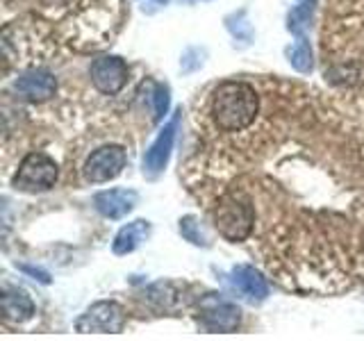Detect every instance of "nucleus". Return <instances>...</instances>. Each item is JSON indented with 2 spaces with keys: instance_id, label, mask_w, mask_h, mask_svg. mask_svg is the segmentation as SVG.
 I'll list each match as a JSON object with an SVG mask.
<instances>
[{
  "instance_id": "f257e3e1",
  "label": "nucleus",
  "mask_w": 364,
  "mask_h": 341,
  "mask_svg": "<svg viewBox=\"0 0 364 341\" xmlns=\"http://www.w3.org/2000/svg\"><path fill=\"white\" fill-rule=\"evenodd\" d=\"M259 112L257 91L248 82H223L214 89L212 96V119L223 132H242L255 121Z\"/></svg>"
},
{
  "instance_id": "f03ea898",
  "label": "nucleus",
  "mask_w": 364,
  "mask_h": 341,
  "mask_svg": "<svg viewBox=\"0 0 364 341\" xmlns=\"http://www.w3.org/2000/svg\"><path fill=\"white\" fill-rule=\"evenodd\" d=\"M57 170L55 159L43 155V153H30L18 166V173L14 178V189L26 191V193H37V191H48L55 187Z\"/></svg>"
},
{
  "instance_id": "7ed1b4c3",
  "label": "nucleus",
  "mask_w": 364,
  "mask_h": 341,
  "mask_svg": "<svg viewBox=\"0 0 364 341\" xmlns=\"http://www.w3.org/2000/svg\"><path fill=\"white\" fill-rule=\"evenodd\" d=\"M214 223L216 230L228 242H244V239L253 230L255 223V212L248 202H242L237 198L223 200L214 212Z\"/></svg>"
},
{
  "instance_id": "20e7f679",
  "label": "nucleus",
  "mask_w": 364,
  "mask_h": 341,
  "mask_svg": "<svg viewBox=\"0 0 364 341\" xmlns=\"http://www.w3.org/2000/svg\"><path fill=\"white\" fill-rule=\"evenodd\" d=\"M125 325V312L119 303L102 301L91 305L89 310L75 321V330L82 335H119Z\"/></svg>"
},
{
  "instance_id": "39448f33",
  "label": "nucleus",
  "mask_w": 364,
  "mask_h": 341,
  "mask_svg": "<svg viewBox=\"0 0 364 341\" xmlns=\"http://www.w3.org/2000/svg\"><path fill=\"white\" fill-rule=\"evenodd\" d=\"M128 157L121 146H102L96 153H91L85 164V178L89 182H109L117 178Z\"/></svg>"
},
{
  "instance_id": "423d86ee",
  "label": "nucleus",
  "mask_w": 364,
  "mask_h": 341,
  "mask_svg": "<svg viewBox=\"0 0 364 341\" xmlns=\"http://www.w3.org/2000/svg\"><path fill=\"white\" fill-rule=\"evenodd\" d=\"M89 75L100 94L114 96L128 82V64L121 57H100V60L91 64Z\"/></svg>"
},
{
  "instance_id": "0eeeda50",
  "label": "nucleus",
  "mask_w": 364,
  "mask_h": 341,
  "mask_svg": "<svg viewBox=\"0 0 364 341\" xmlns=\"http://www.w3.org/2000/svg\"><path fill=\"white\" fill-rule=\"evenodd\" d=\"M200 323L210 332H235L239 328V310L221 298H205L200 303Z\"/></svg>"
},
{
  "instance_id": "6e6552de",
  "label": "nucleus",
  "mask_w": 364,
  "mask_h": 341,
  "mask_svg": "<svg viewBox=\"0 0 364 341\" xmlns=\"http://www.w3.org/2000/svg\"><path fill=\"white\" fill-rule=\"evenodd\" d=\"M14 89L21 98L41 102V100H48L55 96L57 82H55V75L43 71V68H30V71H26L16 80Z\"/></svg>"
},
{
  "instance_id": "1a4fd4ad",
  "label": "nucleus",
  "mask_w": 364,
  "mask_h": 341,
  "mask_svg": "<svg viewBox=\"0 0 364 341\" xmlns=\"http://www.w3.org/2000/svg\"><path fill=\"white\" fill-rule=\"evenodd\" d=\"M180 109L173 114V119L166 125V128L159 132V136L153 141V146L148 148V153L144 157V168L148 173H159L164 170L168 157H171V148H173V139H176V130H178V123H180Z\"/></svg>"
},
{
  "instance_id": "9d476101",
  "label": "nucleus",
  "mask_w": 364,
  "mask_h": 341,
  "mask_svg": "<svg viewBox=\"0 0 364 341\" xmlns=\"http://www.w3.org/2000/svg\"><path fill=\"white\" fill-rule=\"evenodd\" d=\"M96 210L105 216V219H121L136 205V193L128 189H112V191H102L94 198Z\"/></svg>"
},
{
  "instance_id": "9b49d317",
  "label": "nucleus",
  "mask_w": 364,
  "mask_h": 341,
  "mask_svg": "<svg viewBox=\"0 0 364 341\" xmlns=\"http://www.w3.org/2000/svg\"><path fill=\"white\" fill-rule=\"evenodd\" d=\"M232 284L237 287V291L248 298L250 303H259L269 296V284L262 278V273L255 271L253 266H235L232 271Z\"/></svg>"
},
{
  "instance_id": "f8f14e48",
  "label": "nucleus",
  "mask_w": 364,
  "mask_h": 341,
  "mask_svg": "<svg viewBox=\"0 0 364 341\" xmlns=\"http://www.w3.org/2000/svg\"><path fill=\"white\" fill-rule=\"evenodd\" d=\"M0 303H3V316L5 321L9 323H23L28 321V318L34 314V303L32 298L21 289H5L3 291V298H0Z\"/></svg>"
},
{
  "instance_id": "ddd939ff",
  "label": "nucleus",
  "mask_w": 364,
  "mask_h": 341,
  "mask_svg": "<svg viewBox=\"0 0 364 341\" xmlns=\"http://www.w3.org/2000/svg\"><path fill=\"white\" fill-rule=\"evenodd\" d=\"M151 232V225L148 221H134V223H128L125 227H121L119 234L114 237V253L117 255H128L132 250L139 246L144 239Z\"/></svg>"
},
{
  "instance_id": "4468645a",
  "label": "nucleus",
  "mask_w": 364,
  "mask_h": 341,
  "mask_svg": "<svg viewBox=\"0 0 364 341\" xmlns=\"http://www.w3.org/2000/svg\"><path fill=\"white\" fill-rule=\"evenodd\" d=\"M312 11H314V0H301V3L296 5L291 9V14H289V23H287L289 32L299 34V37H301V34L307 30V26H310Z\"/></svg>"
},
{
  "instance_id": "2eb2a0df",
  "label": "nucleus",
  "mask_w": 364,
  "mask_h": 341,
  "mask_svg": "<svg viewBox=\"0 0 364 341\" xmlns=\"http://www.w3.org/2000/svg\"><path fill=\"white\" fill-rule=\"evenodd\" d=\"M289 62L299 73H310L312 71V50H310V43H307L303 37L291 45Z\"/></svg>"
},
{
  "instance_id": "dca6fc26",
  "label": "nucleus",
  "mask_w": 364,
  "mask_h": 341,
  "mask_svg": "<svg viewBox=\"0 0 364 341\" xmlns=\"http://www.w3.org/2000/svg\"><path fill=\"white\" fill-rule=\"evenodd\" d=\"M180 232H182V237L187 239V242L196 244V246L208 244V242H205L203 232H198V225H196V219H193V216H187V219L180 221Z\"/></svg>"
},
{
  "instance_id": "f3484780",
  "label": "nucleus",
  "mask_w": 364,
  "mask_h": 341,
  "mask_svg": "<svg viewBox=\"0 0 364 341\" xmlns=\"http://www.w3.org/2000/svg\"><path fill=\"white\" fill-rule=\"evenodd\" d=\"M168 102H171V96H168V89L164 85H155V94H153V107H155V121H162L164 114L168 109Z\"/></svg>"
},
{
  "instance_id": "a211bd4d",
  "label": "nucleus",
  "mask_w": 364,
  "mask_h": 341,
  "mask_svg": "<svg viewBox=\"0 0 364 341\" xmlns=\"http://www.w3.org/2000/svg\"><path fill=\"white\" fill-rule=\"evenodd\" d=\"M26 273H30V276H34L37 280H41V282H46L48 284L50 282V278H48V273H43V271H39V269H32V266H21Z\"/></svg>"
},
{
  "instance_id": "6ab92c4d",
  "label": "nucleus",
  "mask_w": 364,
  "mask_h": 341,
  "mask_svg": "<svg viewBox=\"0 0 364 341\" xmlns=\"http://www.w3.org/2000/svg\"><path fill=\"white\" fill-rule=\"evenodd\" d=\"M157 3H162V5H164V3H168V0H157Z\"/></svg>"
}]
</instances>
